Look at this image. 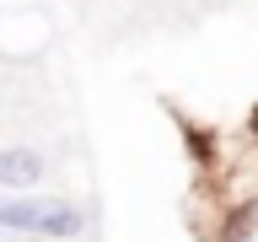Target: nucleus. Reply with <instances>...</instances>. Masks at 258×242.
I'll return each mask as SVG.
<instances>
[{
    "instance_id": "obj_1",
    "label": "nucleus",
    "mask_w": 258,
    "mask_h": 242,
    "mask_svg": "<svg viewBox=\"0 0 258 242\" xmlns=\"http://www.w3.org/2000/svg\"><path fill=\"white\" fill-rule=\"evenodd\" d=\"M0 231H22V237H81L86 215L70 199L54 194H0Z\"/></svg>"
},
{
    "instance_id": "obj_2",
    "label": "nucleus",
    "mask_w": 258,
    "mask_h": 242,
    "mask_svg": "<svg viewBox=\"0 0 258 242\" xmlns=\"http://www.w3.org/2000/svg\"><path fill=\"white\" fill-rule=\"evenodd\" d=\"M48 172V156L38 145H0V189L6 194H27L38 189Z\"/></svg>"
}]
</instances>
